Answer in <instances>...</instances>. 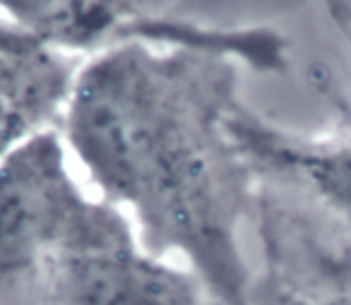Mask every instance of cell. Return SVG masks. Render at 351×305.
Returning a JSON list of instances; mask_svg holds the SVG:
<instances>
[{
  "label": "cell",
  "mask_w": 351,
  "mask_h": 305,
  "mask_svg": "<svg viewBox=\"0 0 351 305\" xmlns=\"http://www.w3.org/2000/svg\"><path fill=\"white\" fill-rule=\"evenodd\" d=\"M239 63L248 58L226 46L116 41L75 70L60 118L99 197L147 250L178 257L217 305H255L241 228L258 175L231 127Z\"/></svg>",
  "instance_id": "6da1fadb"
},
{
  "label": "cell",
  "mask_w": 351,
  "mask_h": 305,
  "mask_svg": "<svg viewBox=\"0 0 351 305\" xmlns=\"http://www.w3.org/2000/svg\"><path fill=\"white\" fill-rule=\"evenodd\" d=\"M234 135L255 175L293 185L351 228V137L308 140L265 123L241 103Z\"/></svg>",
  "instance_id": "7a4b0ae2"
},
{
  "label": "cell",
  "mask_w": 351,
  "mask_h": 305,
  "mask_svg": "<svg viewBox=\"0 0 351 305\" xmlns=\"http://www.w3.org/2000/svg\"><path fill=\"white\" fill-rule=\"evenodd\" d=\"M73 80L63 51L25 32L0 36V159L60 125Z\"/></svg>",
  "instance_id": "3957f363"
},
{
  "label": "cell",
  "mask_w": 351,
  "mask_h": 305,
  "mask_svg": "<svg viewBox=\"0 0 351 305\" xmlns=\"http://www.w3.org/2000/svg\"><path fill=\"white\" fill-rule=\"evenodd\" d=\"M0 20L58 51H101L140 39L147 17H128L125 0H0Z\"/></svg>",
  "instance_id": "277c9868"
},
{
  "label": "cell",
  "mask_w": 351,
  "mask_h": 305,
  "mask_svg": "<svg viewBox=\"0 0 351 305\" xmlns=\"http://www.w3.org/2000/svg\"><path fill=\"white\" fill-rule=\"evenodd\" d=\"M330 20L351 39V0H322Z\"/></svg>",
  "instance_id": "5b68a950"
},
{
  "label": "cell",
  "mask_w": 351,
  "mask_h": 305,
  "mask_svg": "<svg viewBox=\"0 0 351 305\" xmlns=\"http://www.w3.org/2000/svg\"><path fill=\"white\" fill-rule=\"evenodd\" d=\"M15 32H20V29H17V27H12V25H8V22L0 20V36H10V34H15Z\"/></svg>",
  "instance_id": "8992f818"
},
{
  "label": "cell",
  "mask_w": 351,
  "mask_h": 305,
  "mask_svg": "<svg viewBox=\"0 0 351 305\" xmlns=\"http://www.w3.org/2000/svg\"><path fill=\"white\" fill-rule=\"evenodd\" d=\"M289 305H320V303H308V300H293V303Z\"/></svg>",
  "instance_id": "52a82bcc"
}]
</instances>
